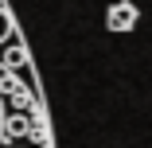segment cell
Returning <instances> with one entry per match:
<instances>
[{
    "mask_svg": "<svg viewBox=\"0 0 152 148\" xmlns=\"http://www.w3.org/2000/svg\"><path fill=\"white\" fill-rule=\"evenodd\" d=\"M8 35H12V16L4 12V4H0V43H4Z\"/></svg>",
    "mask_w": 152,
    "mask_h": 148,
    "instance_id": "obj_3",
    "label": "cell"
},
{
    "mask_svg": "<svg viewBox=\"0 0 152 148\" xmlns=\"http://www.w3.org/2000/svg\"><path fill=\"white\" fill-rule=\"evenodd\" d=\"M27 63V51L20 47V43H12L8 51H4V66H23Z\"/></svg>",
    "mask_w": 152,
    "mask_h": 148,
    "instance_id": "obj_2",
    "label": "cell"
},
{
    "mask_svg": "<svg viewBox=\"0 0 152 148\" xmlns=\"http://www.w3.org/2000/svg\"><path fill=\"white\" fill-rule=\"evenodd\" d=\"M8 129H12V133H27V121H23V117H12Z\"/></svg>",
    "mask_w": 152,
    "mask_h": 148,
    "instance_id": "obj_4",
    "label": "cell"
},
{
    "mask_svg": "<svg viewBox=\"0 0 152 148\" xmlns=\"http://www.w3.org/2000/svg\"><path fill=\"white\" fill-rule=\"evenodd\" d=\"M105 23H109V31H129V27L137 23V8L129 4V0H121V4L109 8V20Z\"/></svg>",
    "mask_w": 152,
    "mask_h": 148,
    "instance_id": "obj_1",
    "label": "cell"
}]
</instances>
